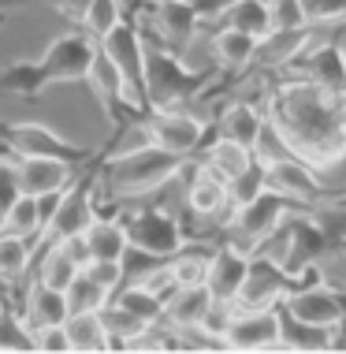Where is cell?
Listing matches in <instances>:
<instances>
[{
    "instance_id": "obj_1",
    "label": "cell",
    "mask_w": 346,
    "mask_h": 354,
    "mask_svg": "<svg viewBox=\"0 0 346 354\" xmlns=\"http://www.w3.org/2000/svg\"><path fill=\"white\" fill-rule=\"evenodd\" d=\"M268 123L283 146L313 168L346 157V90H324L309 79L287 82L272 93Z\"/></svg>"
},
{
    "instance_id": "obj_2",
    "label": "cell",
    "mask_w": 346,
    "mask_h": 354,
    "mask_svg": "<svg viewBox=\"0 0 346 354\" xmlns=\"http://www.w3.org/2000/svg\"><path fill=\"white\" fill-rule=\"evenodd\" d=\"M97 53V41L90 34H67L52 41L37 60L30 64H12L0 75V93H15V97H37L45 86L52 82H79L86 79Z\"/></svg>"
},
{
    "instance_id": "obj_3",
    "label": "cell",
    "mask_w": 346,
    "mask_h": 354,
    "mask_svg": "<svg viewBox=\"0 0 346 354\" xmlns=\"http://www.w3.org/2000/svg\"><path fill=\"white\" fill-rule=\"evenodd\" d=\"M182 168H186V157L168 153L153 142H142V146L123 149L119 157H112L104 165V183L115 198H146L164 183H171Z\"/></svg>"
},
{
    "instance_id": "obj_4",
    "label": "cell",
    "mask_w": 346,
    "mask_h": 354,
    "mask_svg": "<svg viewBox=\"0 0 346 354\" xmlns=\"http://www.w3.org/2000/svg\"><path fill=\"white\" fill-rule=\"evenodd\" d=\"M213 71H186L171 49H146V82H142V101L160 109H179L186 104Z\"/></svg>"
},
{
    "instance_id": "obj_5",
    "label": "cell",
    "mask_w": 346,
    "mask_h": 354,
    "mask_svg": "<svg viewBox=\"0 0 346 354\" xmlns=\"http://www.w3.org/2000/svg\"><path fill=\"white\" fill-rule=\"evenodd\" d=\"M294 209V202H287L283 194H276V190H261V194L253 198V202L231 209V235L227 243L238 246L242 254H253L265 246V239L276 232V227L287 224V213Z\"/></svg>"
},
{
    "instance_id": "obj_6",
    "label": "cell",
    "mask_w": 346,
    "mask_h": 354,
    "mask_svg": "<svg viewBox=\"0 0 346 354\" xmlns=\"http://www.w3.org/2000/svg\"><path fill=\"white\" fill-rule=\"evenodd\" d=\"M294 287V272L283 261H276L272 254H249L246 265V280L238 287V310H272L283 302V295Z\"/></svg>"
},
{
    "instance_id": "obj_7",
    "label": "cell",
    "mask_w": 346,
    "mask_h": 354,
    "mask_svg": "<svg viewBox=\"0 0 346 354\" xmlns=\"http://www.w3.org/2000/svg\"><path fill=\"white\" fill-rule=\"evenodd\" d=\"M123 232H127L131 250L160 257V261L186 246V235H182L179 220L164 213V209H138V213H131L123 220Z\"/></svg>"
},
{
    "instance_id": "obj_8",
    "label": "cell",
    "mask_w": 346,
    "mask_h": 354,
    "mask_svg": "<svg viewBox=\"0 0 346 354\" xmlns=\"http://www.w3.org/2000/svg\"><path fill=\"white\" fill-rule=\"evenodd\" d=\"M0 146H8L15 157H60L71 165L86 160V149L52 131L49 123H0Z\"/></svg>"
},
{
    "instance_id": "obj_9",
    "label": "cell",
    "mask_w": 346,
    "mask_h": 354,
    "mask_svg": "<svg viewBox=\"0 0 346 354\" xmlns=\"http://www.w3.org/2000/svg\"><path fill=\"white\" fill-rule=\"evenodd\" d=\"M97 216L93 213V198H90V187L86 183H71L60 198L52 202L49 216H45L41 232H37V243L41 246H56L71 235H82L90 227V220Z\"/></svg>"
},
{
    "instance_id": "obj_10",
    "label": "cell",
    "mask_w": 346,
    "mask_h": 354,
    "mask_svg": "<svg viewBox=\"0 0 346 354\" xmlns=\"http://www.w3.org/2000/svg\"><path fill=\"white\" fill-rule=\"evenodd\" d=\"M142 138L153 142V146L168 149V153H179V157H190L201 142H205V123L198 116L182 109H160L142 123Z\"/></svg>"
},
{
    "instance_id": "obj_11",
    "label": "cell",
    "mask_w": 346,
    "mask_h": 354,
    "mask_svg": "<svg viewBox=\"0 0 346 354\" xmlns=\"http://www.w3.org/2000/svg\"><path fill=\"white\" fill-rule=\"evenodd\" d=\"M265 165V187L283 194L294 205H313L320 198V183H316L313 165H305L294 153H276V157H261Z\"/></svg>"
},
{
    "instance_id": "obj_12",
    "label": "cell",
    "mask_w": 346,
    "mask_h": 354,
    "mask_svg": "<svg viewBox=\"0 0 346 354\" xmlns=\"http://www.w3.org/2000/svg\"><path fill=\"white\" fill-rule=\"evenodd\" d=\"M283 310L294 313L298 321H309V324H320V328H339L346 321V302L339 291H331V287L324 283H305V287H291V291L283 295Z\"/></svg>"
},
{
    "instance_id": "obj_13",
    "label": "cell",
    "mask_w": 346,
    "mask_h": 354,
    "mask_svg": "<svg viewBox=\"0 0 346 354\" xmlns=\"http://www.w3.org/2000/svg\"><path fill=\"white\" fill-rule=\"evenodd\" d=\"M97 49L108 56L115 68H119V75L127 79V86L142 97V82H146V41H142V34L134 30L131 23H123V19H119V23H115L112 30L97 41ZM142 104H146V101H142Z\"/></svg>"
},
{
    "instance_id": "obj_14",
    "label": "cell",
    "mask_w": 346,
    "mask_h": 354,
    "mask_svg": "<svg viewBox=\"0 0 346 354\" xmlns=\"http://www.w3.org/2000/svg\"><path fill=\"white\" fill-rule=\"evenodd\" d=\"M227 351H280V313L272 310H238L231 321L227 336H224Z\"/></svg>"
},
{
    "instance_id": "obj_15",
    "label": "cell",
    "mask_w": 346,
    "mask_h": 354,
    "mask_svg": "<svg viewBox=\"0 0 346 354\" xmlns=\"http://www.w3.org/2000/svg\"><path fill=\"white\" fill-rule=\"evenodd\" d=\"M86 82H90V90L97 93V101L108 109V116H119L123 109H131V112H142L146 104H142V97L127 86V79L119 75V68L104 56L101 49L93 53V64H90V71H86Z\"/></svg>"
},
{
    "instance_id": "obj_16",
    "label": "cell",
    "mask_w": 346,
    "mask_h": 354,
    "mask_svg": "<svg viewBox=\"0 0 346 354\" xmlns=\"http://www.w3.org/2000/svg\"><path fill=\"white\" fill-rule=\"evenodd\" d=\"M15 168H19L23 194H34V198L64 194L75 179V165L71 160H60V157H15Z\"/></svg>"
},
{
    "instance_id": "obj_17",
    "label": "cell",
    "mask_w": 346,
    "mask_h": 354,
    "mask_svg": "<svg viewBox=\"0 0 346 354\" xmlns=\"http://www.w3.org/2000/svg\"><path fill=\"white\" fill-rule=\"evenodd\" d=\"M246 265H249V254H242L231 243H224L213 257H209L205 287L213 291V299H227V302L238 299V287L246 280Z\"/></svg>"
},
{
    "instance_id": "obj_18",
    "label": "cell",
    "mask_w": 346,
    "mask_h": 354,
    "mask_svg": "<svg viewBox=\"0 0 346 354\" xmlns=\"http://www.w3.org/2000/svg\"><path fill=\"white\" fill-rule=\"evenodd\" d=\"M265 127H268V116L257 112L253 104H246V101L227 104V109L220 112V123H216L220 138H231V142H238V146H246L253 153H257V142H261Z\"/></svg>"
},
{
    "instance_id": "obj_19",
    "label": "cell",
    "mask_w": 346,
    "mask_h": 354,
    "mask_svg": "<svg viewBox=\"0 0 346 354\" xmlns=\"http://www.w3.org/2000/svg\"><path fill=\"white\" fill-rule=\"evenodd\" d=\"M209 302H213V291L205 283H186V287H175V291L164 299V321L171 324L175 332L182 328H198L201 317H205Z\"/></svg>"
},
{
    "instance_id": "obj_20",
    "label": "cell",
    "mask_w": 346,
    "mask_h": 354,
    "mask_svg": "<svg viewBox=\"0 0 346 354\" xmlns=\"http://www.w3.org/2000/svg\"><path fill=\"white\" fill-rule=\"evenodd\" d=\"M186 205L194 209L198 216L224 213V209H231L227 205V183L209 165H198L194 176H190V183H186Z\"/></svg>"
},
{
    "instance_id": "obj_21",
    "label": "cell",
    "mask_w": 346,
    "mask_h": 354,
    "mask_svg": "<svg viewBox=\"0 0 346 354\" xmlns=\"http://www.w3.org/2000/svg\"><path fill=\"white\" fill-rule=\"evenodd\" d=\"M276 313H280V351H302V354L331 351V332L335 328H320V324L298 321L294 313L283 310V306H276Z\"/></svg>"
},
{
    "instance_id": "obj_22",
    "label": "cell",
    "mask_w": 346,
    "mask_h": 354,
    "mask_svg": "<svg viewBox=\"0 0 346 354\" xmlns=\"http://www.w3.org/2000/svg\"><path fill=\"white\" fill-rule=\"evenodd\" d=\"M82 239H86V250H90V261H123L127 250H131L127 232H123L119 220L93 216L90 227L82 232Z\"/></svg>"
},
{
    "instance_id": "obj_23",
    "label": "cell",
    "mask_w": 346,
    "mask_h": 354,
    "mask_svg": "<svg viewBox=\"0 0 346 354\" xmlns=\"http://www.w3.org/2000/svg\"><path fill=\"white\" fill-rule=\"evenodd\" d=\"M60 198V194H56ZM56 198H34V194H19L15 198V205L8 209V216H4V232H15V235H23V239H37V232H41V224H45V216H49V209Z\"/></svg>"
},
{
    "instance_id": "obj_24",
    "label": "cell",
    "mask_w": 346,
    "mask_h": 354,
    "mask_svg": "<svg viewBox=\"0 0 346 354\" xmlns=\"http://www.w3.org/2000/svg\"><path fill=\"white\" fill-rule=\"evenodd\" d=\"M64 332H67V347H71L75 354L108 351V332H104L101 313H67Z\"/></svg>"
},
{
    "instance_id": "obj_25",
    "label": "cell",
    "mask_w": 346,
    "mask_h": 354,
    "mask_svg": "<svg viewBox=\"0 0 346 354\" xmlns=\"http://www.w3.org/2000/svg\"><path fill=\"white\" fill-rule=\"evenodd\" d=\"M67 299L60 287H49L37 280L30 287V295H26V324L37 328V324H64L67 321Z\"/></svg>"
},
{
    "instance_id": "obj_26",
    "label": "cell",
    "mask_w": 346,
    "mask_h": 354,
    "mask_svg": "<svg viewBox=\"0 0 346 354\" xmlns=\"http://www.w3.org/2000/svg\"><path fill=\"white\" fill-rule=\"evenodd\" d=\"M257 49H261V37L242 34L235 26H220L213 37V53L224 68H246V64L257 60Z\"/></svg>"
},
{
    "instance_id": "obj_27",
    "label": "cell",
    "mask_w": 346,
    "mask_h": 354,
    "mask_svg": "<svg viewBox=\"0 0 346 354\" xmlns=\"http://www.w3.org/2000/svg\"><path fill=\"white\" fill-rule=\"evenodd\" d=\"M157 26L160 34L168 37V49H182V45L194 37V26H198V12L190 0H164L160 4V15H157Z\"/></svg>"
},
{
    "instance_id": "obj_28",
    "label": "cell",
    "mask_w": 346,
    "mask_h": 354,
    "mask_svg": "<svg viewBox=\"0 0 346 354\" xmlns=\"http://www.w3.org/2000/svg\"><path fill=\"white\" fill-rule=\"evenodd\" d=\"M305 79L324 86V90H346V56L335 45L313 49L305 56Z\"/></svg>"
},
{
    "instance_id": "obj_29",
    "label": "cell",
    "mask_w": 346,
    "mask_h": 354,
    "mask_svg": "<svg viewBox=\"0 0 346 354\" xmlns=\"http://www.w3.org/2000/svg\"><path fill=\"white\" fill-rule=\"evenodd\" d=\"M30 257H34V243L15 232H4L0 227V280L15 283L23 280L26 269H30Z\"/></svg>"
},
{
    "instance_id": "obj_30",
    "label": "cell",
    "mask_w": 346,
    "mask_h": 354,
    "mask_svg": "<svg viewBox=\"0 0 346 354\" xmlns=\"http://www.w3.org/2000/svg\"><path fill=\"white\" fill-rule=\"evenodd\" d=\"M224 26H235V30H242V34L265 37L272 30V23H268V0H231L224 8Z\"/></svg>"
},
{
    "instance_id": "obj_31",
    "label": "cell",
    "mask_w": 346,
    "mask_h": 354,
    "mask_svg": "<svg viewBox=\"0 0 346 354\" xmlns=\"http://www.w3.org/2000/svg\"><path fill=\"white\" fill-rule=\"evenodd\" d=\"M253 157H257L253 149L238 146V142H231V138H216L213 149H209V160H205V165L213 168L216 176L224 179V183H231L238 171H246L249 165H253Z\"/></svg>"
},
{
    "instance_id": "obj_32",
    "label": "cell",
    "mask_w": 346,
    "mask_h": 354,
    "mask_svg": "<svg viewBox=\"0 0 346 354\" xmlns=\"http://www.w3.org/2000/svg\"><path fill=\"white\" fill-rule=\"evenodd\" d=\"M64 299H67V310L71 313H101V306L112 299L108 291L97 283V280H90L86 272H79L71 283L64 287Z\"/></svg>"
},
{
    "instance_id": "obj_33",
    "label": "cell",
    "mask_w": 346,
    "mask_h": 354,
    "mask_svg": "<svg viewBox=\"0 0 346 354\" xmlns=\"http://www.w3.org/2000/svg\"><path fill=\"white\" fill-rule=\"evenodd\" d=\"M115 302L119 306H127L131 313H138L142 321H149V324H157V321H164V299H160V295H153L146 283H127L119 291V287H115Z\"/></svg>"
},
{
    "instance_id": "obj_34",
    "label": "cell",
    "mask_w": 346,
    "mask_h": 354,
    "mask_svg": "<svg viewBox=\"0 0 346 354\" xmlns=\"http://www.w3.org/2000/svg\"><path fill=\"white\" fill-rule=\"evenodd\" d=\"M305 45V26L302 30H268L261 37V49L257 56H265L268 64H294L298 53Z\"/></svg>"
},
{
    "instance_id": "obj_35",
    "label": "cell",
    "mask_w": 346,
    "mask_h": 354,
    "mask_svg": "<svg viewBox=\"0 0 346 354\" xmlns=\"http://www.w3.org/2000/svg\"><path fill=\"white\" fill-rule=\"evenodd\" d=\"M82 272V265L75 261L71 254L64 250V246H45V257H41V269H37V280L49 283V287H64L75 280V276Z\"/></svg>"
},
{
    "instance_id": "obj_36",
    "label": "cell",
    "mask_w": 346,
    "mask_h": 354,
    "mask_svg": "<svg viewBox=\"0 0 346 354\" xmlns=\"http://www.w3.org/2000/svg\"><path fill=\"white\" fill-rule=\"evenodd\" d=\"M261 190H268L265 187V165H261V157H253V165H249L246 171H238V176L227 183V205L238 209V205L253 202Z\"/></svg>"
},
{
    "instance_id": "obj_37",
    "label": "cell",
    "mask_w": 346,
    "mask_h": 354,
    "mask_svg": "<svg viewBox=\"0 0 346 354\" xmlns=\"http://www.w3.org/2000/svg\"><path fill=\"white\" fill-rule=\"evenodd\" d=\"M205 269H209V257L205 254H194L182 246L179 254L168 257V272L171 280H175V287H186V283H205Z\"/></svg>"
},
{
    "instance_id": "obj_38",
    "label": "cell",
    "mask_w": 346,
    "mask_h": 354,
    "mask_svg": "<svg viewBox=\"0 0 346 354\" xmlns=\"http://www.w3.org/2000/svg\"><path fill=\"white\" fill-rule=\"evenodd\" d=\"M0 351H34L30 324L8 306H0Z\"/></svg>"
},
{
    "instance_id": "obj_39",
    "label": "cell",
    "mask_w": 346,
    "mask_h": 354,
    "mask_svg": "<svg viewBox=\"0 0 346 354\" xmlns=\"http://www.w3.org/2000/svg\"><path fill=\"white\" fill-rule=\"evenodd\" d=\"M119 19H123L119 0H90V8H86V15H82V26H86V34H90L93 41H101Z\"/></svg>"
},
{
    "instance_id": "obj_40",
    "label": "cell",
    "mask_w": 346,
    "mask_h": 354,
    "mask_svg": "<svg viewBox=\"0 0 346 354\" xmlns=\"http://www.w3.org/2000/svg\"><path fill=\"white\" fill-rule=\"evenodd\" d=\"M268 23L272 30H302L309 26V19H305L302 0H268Z\"/></svg>"
},
{
    "instance_id": "obj_41",
    "label": "cell",
    "mask_w": 346,
    "mask_h": 354,
    "mask_svg": "<svg viewBox=\"0 0 346 354\" xmlns=\"http://www.w3.org/2000/svg\"><path fill=\"white\" fill-rule=\"evenodd\" d=\"M23 194L19 187V168H15V157H0V224H4L8 209L15 205V198Z\"/></svg>"
},
{
    "instance_id": "obj_42",
    "label": "cell",
    "mask_w": 346,
    "mask_h": 354,
    "mask_svg": "<svg viewBox=\"0 0 346 354\" xmlns=\"http://www.w3.org/2000/svg\"><path fill=\"white\" fill-rule=\"evenodd\" d=\"M34 336V351H45V354H67L71 347H67V332L64 324H37V328H30Z\"/></svg>"
},
{
    "instance_id": "obj_43",
    "label": "cell",
    "mask_w": 346,
    "mask_h": 354,
    "mask_svg": "<svg viewBox=\"0 0 346 354\" xmlns=\"http://www.w3.org/2000/svg\"><path fill=\"white\" fill-rule=\"evenodd\" d=\"M82 272L90 276V280H97L108 295L123 283V276H127V272H123V261H86Z\"/></svg>"
},
{
    "instance_id": "obj_44",
    "label": "cell",
    "mask_w": 346,
    "mask_h": 354,
    "mask_svg": "<svg viewBox=\"0 0 346 354\" xmlns=\"http://www.w3.org/2000/svg\"><path fill=\"white\" fill-rule=\"evenodd\" d=\"M309 23H339L346 19V0H302Z\"/></svg>"
},
{
    "instance_id": "obj_45",
    "label": "cell",
    "mask_w": 346,
    "mask_h": 354,
    "mask_svg": "<svg viewBox=\"0 0 346 354\" xmlns=\"http://www.w3.org/2000/svg\"><path fill=\"white\" fill-rule=\"evenodd\" d=\"M52 8L60 12L64 19H71V23H82L86 8H90V0H52Z\"/></svg>"
},
{
    "instance_id": "obj_46",
    "label": "cell",
    "mask_w": 346,
    "mask_h": 354,
    "mask_svg": "<svg viewBox=\"0 0 346 354\" xmlns=\"http://www.w3.org/2000/svg\"><path fill=\"white\" fill-rule=\"evenodd\" d=\"M0 299H4V280H0Z\"/></svg>"
},
{
    "instance_id": "obj_47",
    "label": "cell",
    "mask_w": 346,
    "mask_h": 354,
    "mask_svg": "<svg viewBox=\"0 0 346 354\" xmlns=\"http://www.w3.org/2000/svg\"><path fill=\"white\" fill-rule=\"evenodd\" d=\"M343 250H346V239H343Z\"/></svg>"
},
{
    "instance_id": "obj_48",
    "label": "cell",
    "mask_w": 346,
    "mask_h": 354,
    "mask_svg": "<svg viewBox=\"0 0 346 354\" xmlns=\"http://www.w3.org/2000/svg\"><path fill=\"white\" fill-rule=\"evenodd\" d=\"M343 205H346V198H343Z\"/></svg>"
}]
</instances>
